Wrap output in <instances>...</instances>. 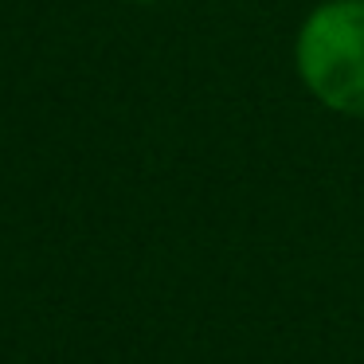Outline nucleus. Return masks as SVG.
<instances>
[{"label":"nucleus","instance_id":"obj_1","mask_svg":"<svg viewBox=\"0 0 364 364\" xmlns=\"http://www.w3.org/2000/svg\"><path fill=\"white\" fill-rule=\"evenodd\" d=\"M294 71L317 106L364 118V0H317L294 32Z\"/></svg>","mask_w":364,"mask_h":364},{"label":"nucleus","instance_id":"obj_2","mask_svg":"<svg viewBox=\"0 0 364 364\" xmlns=\"http://www.w3.org/2000/svg\"><path fill=\"white\" fill-rule=\"evenodd\" d=\"M122 4H161V0H122Z\"/></svg>","mask_w":364,"mask_h":364}]
</instances>
